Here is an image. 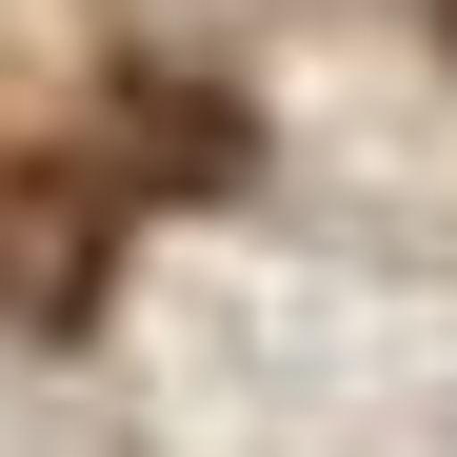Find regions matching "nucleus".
<instances>
[{
  "label": "nucleus",
  "mask_w": 457,
  "mask_h": 457,
  "mask_svg": "<svg viewBox=\"0 0 457 457\" xmlns=\"http://www.w3.org/2000/svg\"><path fill=\"white\" fill-rule=\"evenodd\" d=\"M120 278V179L100 160H0V338H80Z\"/></svg>",
  "instance_id": "1"
},
{
  "label": "nucleus",
  "mask_w": 457,
  "mask_h": 457,
  "mask_svg": "<svg viewBox=\"0 0 457 457\" xmlns=\"http://www.w3.org/2000/svg\"><path fill=\"white\" fill-rule=\"evenodd\" d=\"M120 160H139V179H179V199H219V179L259 160V120L219 100V80H160V60H139V80H120Z\"/></svg>",
  "instance_id": "2"
},
{
  "label": "nucleus",
  "mask_w": 457,
  "mask_h": 457,
  "mask_svg": "<svg viewBox=\"0 0 457 457\" xmlns=\"http://www.w3.org/2000/svg\"><path fill=\"white\" fill-rule=\"evenodd\" d=\"M437 21H457V0H437Z\"/></svg>",
  "instance_id": "3"
}]
</instances>
